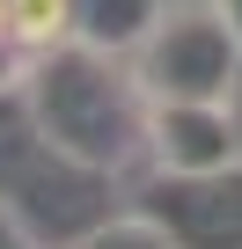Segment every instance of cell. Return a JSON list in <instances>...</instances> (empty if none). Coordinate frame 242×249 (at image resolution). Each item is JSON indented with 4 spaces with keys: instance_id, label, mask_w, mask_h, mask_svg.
I'll use <instances>...</instances> for the list:
<instances>
[{
    "instance_id": "obj_1",
    "label": "cell",
    "mask_w": 242,
    "mask_h": 249,
    "mask_svg": "<svg viewBox=\"0 0 242 249\" xmlns=\"http://www.w3.org/2000/svg\"><path fill=\"white\" fill-rule=\"evenodd\" d=\"M37 132L95 169V176H125L132 161H147V117H154V95L140 88L132 73V52H103L88 37L44 52L30 66V88H22Z\"/></svg>"
},
{
    "instance_id": "obj_2",
    "label": "cell",
    "mask_w": 242,
    "mask_h": 249,
    "mask_svg": "<svg viewBox=\"0 0 242 249\" xmlns=\"http://www.w3.org/2000/svg\"><path fill=\"white\" fill-rule=\"evenodd\" d=\"M132 73L154 103H235L242 30L220 0H162V15L132 44Z\"/></svg>"
},
{
    "instance_id": "obj_3",
    "label": "cell",
    "mask_w": 242,
    "mask_h": 249,
    "mask_svg": "<svg viewBox=\"0 0 242 249\" xmlns=\"http://www.w3.org/2000/svg\"><path fill=\"white\" fill-rule=\"evenodd\" d=\"M132 205L154 213L176 249H242V161L205 169V176H169V169H154Z\"/></svg>"
},
{
    "instance_id": "obj_4",
    "label": "cell",
    "mask_w": 242,
    "mask_h": 249,
    "mask_svg": "<svg viewBox=\"0 0 242 249\" xmlns=\"http://www.w3.org/2000/svg\"><path fill=\"white\" fill-rule=\"evenodd\" d=\"M147 161L169 176H205L242 161V124L227 103H154L147 117Z\"/></svg>"
},
{
    "instance_id": "obj_5",
    "label": "cell",
    "mask_w": 242,
    "mask_h": 249,
    "mask_svg": "<svg viewBox=\"0 0 242 249\" xmlns=\"http://www.w3.org/2000/svg\"><path fill=\"white\" fill-rule=\"evenodd\" d=\"M81 8V37L103 52H132L147 37V22L162 15V0H74Z\"/></svg>"
},
{
    "instance_id": "obj_6",
    "label": "cell",
    "mask_w": 242,
    "mask_h": 249,
    "mask_svg": "<svg viewBox=\"0 0 242 249\" xmlns=\"http://www.w3.org/2000/svg\"><path fill=\"white\" fill-rule=\"evenodd\" d=\"M8 22H15V44H30L37 59L81 37V8L74 0H8Z\"/></svg>"
},
{
    "instance_id": "obj_7",
    "label": "cell",
    "mask_w": 242,
    "mask_h": 249,
    "mask_svg": "<svg viewBox=\"0 0 242 249\" xmlns=\"http://www.w3.org/2000/svg\"><path fill=\"white\" fill-rule=\"evenodd\" d=\"M66 249H176V242H169V227H162L154 213H140V205H132V213L95 220V227H88V234H74Z\"/></svg>"
},
{
    "instance_id": "obj_8",
    "label": "cell",
    "mask_w": 242,
    "mask_h": 249,
    "mask_svg": "<svg viewBox=\"0 0 242 249\" xmlns=\"http://www.w3.org/2000/svg\"><path fill=\"white\" fill-rule=\"evenodd\" d=\"M30 66H37V52H30V44L0 37V95H22V88H30Z\"/></svg>"
},
{
    "instance_id": "obj_9",
    "label": "cell",
    "mask_w": 242,
    "mask_h": 249,
    "mask_svg": "<svg viewBox=\"0 0 242 249\" xmlns=\"http://www.w3.org/2000/svg\"><path fill=\"white\" fill-rule=\"evenodd\" d=\"M0 249H44V234H37V220L15 205V198H0Z\"/></svg>"
},
{
    "instance_id": "obj_10",
    "label": "cell",
    "mask_w": 242,
    "mask_h": 249,
    "mask_svg": "<svg viewBox=\"0 0 242 249\" xmlns=\"http://www.w3.org/2000/svg\"><path fill=\"white\" fill-rule=\"evenodd\" d=\"M220 8H227V22H235V30H242V0H220Z\"/></svg>"
}]
</instances>
